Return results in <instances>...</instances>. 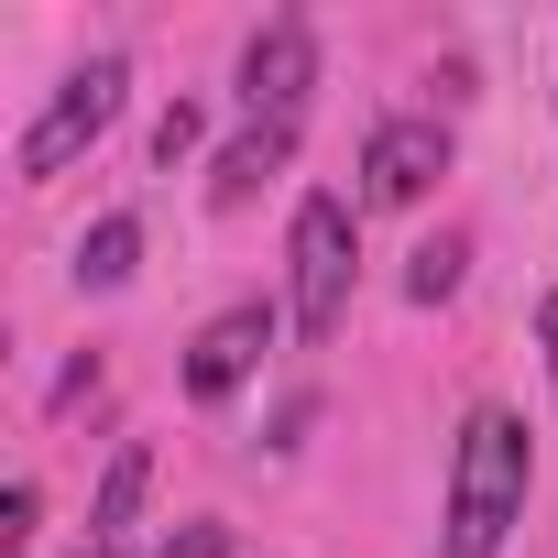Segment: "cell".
I'll use <instances>...</instances> for the list:
<instances>
[{
	"instance_id": "obj_9",
	"label": "cell",
	"mask_w": 558,
	"mask_h": 558,
	"mask_svg": "<svg viewBox=\"0 0 558 558\" xmlns=\"http://www.w3.org/2000/svg\"><path fill=\"white\" fill-rule=\"evenodd\" d=\"M132 252H143V219H132V208H110V219L77 241V286H99V296H110V286H132Z\"/></svg>"
},
{
	"instance_id": "obj_3",
	"label": "cell",
	"mask_w": 558,
	"mask_h": 558,
	"mask_svg": "<svg viewBox=\"0 0 558 558\" xmlns=\"http://www.w3.org/2000/svg\"><path fill=\"white\" fill-rule=\"evenodd\" d=\"M121 99H132V56H88V66H66L56 77V99L34 110V132H23V186H45V175H66L110 121H121Z\"/></svg>"
},
{
	"instance_id": "obj_4",
	"label": "cell",
	"mask_w": 558,
	"mask_h": 558,
	"mask_svg": "<svg viewBox=\"0 0 558 558\" xmlns=\"http://www.w3.org/2000/svg\"><path fill=\"white\" fill-rule=\"evenodd\" d=\"M449 175V121L438 110H384L362 143V208H416Z\"/></svg>"
},
{
	"instance_id": "obj_1",
	"label": "cell",
	"mask_w": 558,
	"mask_h": 558,
	"mask_svg": "<svg viewBox=\"0 0 558 558\" xmlns=\"http://www.w3.org/2000/svg\"><path fill=\"white\" fill-rule=\"evenodd\" d=\"M536 493V438L514 405H471L460 449H449V514H438V558H504V536L525 525Z\"/></svg>"
},
{
	"instance_id": "obj_2",
	"label": "cell",
	"mask_w": 558,
	"mask_h": 558,
	"mask_svg": "<svg viewBox=\"0 0 558 558\" xmlns=\"http://www.w3.org/2000/svg\"><path fill=\"white\" fill-rule=\"evenodd\" d=\"M351 286H362V208L307 186L296 219H286V329L296 340H329L351 318Z\"/></svg>"
},
{
	"instance_id": "obj_10",
	"label": "cell",
	"mask_w": 558,
	"mask_h": 558,
	"mask_svg": "<svg viewBox=\"0 0 558 558\" xmlns=\"http://www.w3.org/2000/svg\"><path fill=\"white\" fill-rule=\"evenodd\" d=\"M460 263H471L460 241H427V252H416V274H405V296H416V307H438V296H460Z\"/></svg>"
},
{
	"instance_id": "obj_15",
	"label": "cell",
	"mask_w": 558,
	"mask_h": 558,
	"mask_svg": "<svg viewBox=\"0 0 558 558\" xmlns=\"http://www.w3.org/2000/svg\"><path fill=\"white\" fill-rule=\"evenodd\" d=\"M66 558H121V547H99V536H77V547H66Z\"/></svg>"
},
{
	"instance_id": "obj_13",
	"label": "cell",
	"mask_w": 558,
	"mask_h": 558,
	"mask_svg": "<svg viewBox=\"0 0 558 558\" xmlns=\"http://www.w3.org/2000/svg\"><path fill=\"white\" fill-rule=\"evenodd\" d=\"M0 536H12V547L34 536V482H12V493H0Z\"/></svg>"
},
{
	"instance_id": "obj_6",
	"label": "cell",
	"mask_w": 558,
	"mask_h": 558,
	"mask_svg": "<svg viewBox=\"0 0 558 558\" xmlns=\"http://www.w3.org/2000/svg\"><path fill=\"white\" fill-rule=\"evenodd\" d=\"M307 88H318V34L296 12L241 45V110L252 121H307Z\"/></svg>"
},
{
	"instance_id": "obj_11",
	"label": "cell",
	"mask_w": 558,
	"mask_h": 558,
	"mask_svg": "<svg viewBox=\"0 0 558 558\" xmlns=\"http://www.w3.org/2000/svg\"><path fill=\"white\" fill-rule=\"evenodd\" d=\"M154 558H230V525H219V514H186V525H175Z\"/></svg>"
},
{
	"instance_id": "obj_7",
	"label": "cell",
	"mask_w": 558,
	"mask_h": 558,
	"mask_svg": "<svg viewBox=\"0 0 558 558\" xmlns=\"http://www.w3.org/2000/svg\"><path fill=\"white\" fill-rule=\"evenodd\" d=\"M286 165H296V121H241L219 143V165H208V208H241L263 175H286Z\"/></svg>"
},
{
	"instance_id": "obj_14",
	"label": "cell",
	"mask_w": 558,
	"mask_h": 558,
	"mask_svg": "<svg viewBox=\"0 0 558 558\" xmlns=\"http://www.w3.org/2000/svg\"><path fill=\"white\" fill-rule=\"evenodd\" d=\"M536 340H547V384H558V296L536 307Z\"/></svg>"
},
{
	"instance_id": "obj_8",
	"label": "cell",
	"mask_w": 558,
	"mask_h": 558,
	"mask_svg": "<svg viewBox=\"0 0 558 558\" xmlns=\"http://www.w3.org/2000/svg\"><path fill=\"white\" fill-rule=\"evenodd\" d=\"M143 493H154V449L132 438V449H110V471H99V493H88V536H99V547H132Z\"/></svg>"
},
{
	"instance_id": "obj_12",
	"label": "cell",
	"mask_w": 558,
	"mask_h": 558,
	"mask_svg": "<svg viewBox=\"0 0 558 558\" xmlns=\"http://www.w3.org/2000/svg\"><path fill=\"white\" fill-rule=\"evenodd\" d=\"M186 143H197V110H186V99H175V110H165V121H154V165H175V154H186Z\"/></svg>"
},
{
	"instance_id": "obj_5",
	"label": "cell",
	"mask_w": 558,
	"mask_h": 558,
	"mask_svg": "<svg viewBox=\"0 0 558 558\" xmlns=\"http://www.w3.org/2000/svg\"><path fill=\"white\" fill-rule=\"evenodd\" d=\"M274 329H286V318H274L263 296H241V307H219L197 340H186V405H230L252 373H263V351H274Z\"/></svg>"
}]
</instances>
